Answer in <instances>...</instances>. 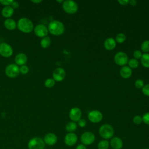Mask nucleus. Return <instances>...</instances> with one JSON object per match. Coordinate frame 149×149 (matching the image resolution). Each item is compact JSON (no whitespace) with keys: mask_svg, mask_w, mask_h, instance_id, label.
I'll use <instances>...</instances> for the list:
<instances>
[{"mask_svg":"<svg viewBox=\"0 0 149 149\" xmlns=\"http://www.w3.org/2000/svg\"><path fill=\"white\" fill-rule=\"evenodd\" d=\"M47 28L48 31L54 36H60L65 31L63 24L59 20H52L50 22Z\"/></svg>","mask_w":149,"mask_h":149,"instance_id":"f257e3e1","label":"nucleus"},{"mask_svg":"<svg viewBox=\"0 0 149 149\" xmlns=\"http://www.w3.org/2000/svg\"><path fill=\"white\" fill-rule=\"evenodd\" d=\"M18 29L24 33H30L34 29V25L31 20L26 17L20 18L17 23Z\"/></svg>","mask_w":149,"mask_h":149,"instance_id":"f03ea898","label":"nucleus"},{"mask_svg":"<svg viewBox=\"0 0 149 149\" xmlns=\"http://www.w3.org/2000/svg\"><path fill=\"white\" fill-rule=\"evenodd\" d=\"M100 136L104 140L112 139L114 135V129L109 124H104L101 125L98 130Z\"/></svg>","mask_w":149,"mask_h":149,"instance_id":"7ed1b4c3","label":"nucleus"},{"mask_svg":"<svg viewBox=\"0 0 149 149\" xmlns=\"http://www.w3.org/2000/svg\"><path fill=\"white\" fill-rule=\"evenodd\" d=\"M62 8L64 11L68 14H74L78 10L77 4L73 1L66 0L63 1Z\"/></svg>","mask_w":149,"mask_h":149,"instance_id":"20e7f679","label":"nucleus"},{"mask_svg":"<svg viewBox=\"0 0 149 149\" xmlns=\"http://www.w3.org/2000/svg\"><path fill=\"white\" fill-rule=\"evenodd\" d=\"M45 143L44 140L38 137L31 139L28 143L29 149H44Z\"/></svg>","mask_w":149,"mask_h":149,"instance_id":"39448f33","label":"nucleus"},{"mask_svg":"<svg viewBox=\"0 0 149 149\" xmlns=\"http://www.w3.org/2000/svg\"><path fill=\"white\" fill-rule=\"evenodd\" d=\"M95 140V136L93 132H85L80 136L81 144L85 146H89L94 143Z\"/></svg>","mask_w":149,"mask_h":149,"instance_id":"423d86ee","label":"nucleus"},{"mask_svg":"<svg viewBox=\"0 0 149 149\" xmlns=\"http://www.w3.org/2000/svg\"><path fill=\"white\" fill-rule=\"evenodd\" d=\"M114 61L116 65L124 66L128 63V56L123 52H118L114 56Z\"/></svg>","mask_w":149,"mask_h":149,"instance_id":"0eeeda50","label":"nucleus"},{"mask_svg":"<svg viewBox=\"0 0 149 149\" xmlns=\"http://www.w3.org/2000/svg\"><path fill=\"white\" fill-rule=\"evenodd\" d=\"M5 74L7 76L10 78H14L17 76L20 73L19 68L17 65L10 64L8 65L5 70Z\"/></svg>","mask_w":149,"mask_h":149,"instance_id":"6e6552de","label":"nucleus"},{"mask_svg":"<svg viewBox=\"0 0 149 149\" xmlns=\"http://www.w3.org/2000/svg\"><path fill=\"white\" fill-rule=\"evenodd\" d=\"M103 115L98 110H92L88 113V120L94 123H97L101 122L102 119Z\"/></svg>","mask_w":149,"mask_h":149,"instance_id":"1a4fd4ad","label":"nucleus"},{"mask_svg":"<svg viewBox=\"0 0 149 149\" xmlns=\"http://www.w3.org/2000/svg\"><path fill=\"white\" fill-rule=\"evenodd\" d=\"M13 49L11 46L6 43L2 42L0 44V55L5 58H8L12 56Z\"/></svg>","mask_w":149,"mask_h":149,"instance_id":"9d476101","label":"nucleus"},{"mask_svg":"<svg viewBox=\"0 0 149 149\" xmlns=\"http://www.w3.org/2000/svg\"><path fill=\"white\" fill-rule=\"evenodd\" d=\"M34 32L37 37L44 38L47 36L48 30L45 25L40 24L36 26V27L34 28Z\"/></svg>","mask_w":149,"mask_h":149,"instance_id":"9b49d317","label":"nucleus"},{"mask_svg":"<svg viewBox=\"0 0 149 149\" xmlns=\"http://www.w3.org/2000/svg\"><path fill=\"white\" fill-rule=\"evenodd\" d=\"M81 115L82 113L81 109L77 107H74L70 110L69 116L72 122H76L81 119Z\"/></svg>","mask_w":149,"mask_h":149,"instance_id":"f8f14e48","label":"nucleus"},{"mask_svg":"<svg viewBox=\"0 0 149 149\" xmlns=\"http://www.w3.org/2000/svg\"><path fill=\"white\" fill-rule=\"evenodd\" d=\"M77 136L74 133H68L64 138L65 144L69 147L74 146L77 143Z\"/></svg>","mask_w":149,"mask_h":149,"instance_id":"ddd939ff","label":"nucleus"},{"mask_svg":"<svg viewBox=\"0 0 149 149\" xmlns=\"http://www.w3.org/2000/svg\"><path fill=\"white\" fill-rule=\"evenodd\" d=\"M66 76V72L65 70L62 68H56L52 73L53 79L56 81H62Z\"/></svg>","mask_w":149,"mask_h":149,"instance_id":"4468645a","label":"nucleus"},{"mask_svg":"<svg viewBox=\"0 0 149 149\" xmlns=\"http://www.w3.org/2000/svg\"><path fill=\"white\" fill-rule=\"evenodd\" d=\"M58 140L57 136L53 133H48L44 136V141L48 146L55 145Z\"/></svg>","mask_w":149,"mask_h":149,"instance_id":"2eb2a0df","label":"nucleus"},{"mask_svg":"<svg viewBox=\"0 0 149 149\" xmlns=\"http://www.w3.org/2000/svg\"><path fill=\"white\" fill-rule=\"evenodd\" d=\"M109 145L113 149H121L123 147V143L119 137H114L111 139Z\"/></svg>","mask_w":149,"mask_h":149,"instance_id":"dca6fc26","label":"nucleus"},{"mask_svg":"<svg viewBox=\"0 0 149 149\" xmlns=\"http://www.w3.org/2000/svg\"><path fill=\"white\" fill-rule=\"evenodd\" d=\"M116 45V42L115 40L112 37H109L107 38L104 42V48L108 51H111L113 49Z\"/></svg>","mask_w":149,"mask_h":149,"instance_id":"f3484780","label":"nucleus"},{"mask_svg":"<svg viewBox=\"0 0 149 149\" xmlns=\"http://www.w3.org/2000/svg\"><path fill=\"white\" fill-rule=\"evenodd\" d=\"M15 62L17 65L23 66L27 61V56L25 54L23 53H19L16 55L15 59Z\"/></svg>","mask_w":149,"mask_h":149,"instance_id":"a211bd4d","label":"nucleus"},{"mask_svg":"<svg viewBox=\"0 0 149 149\" xmlns=\"http://www.w3.org/2000/svg\"><path fill=\"white\" fill-rule=\"evenodd\" d=\"M132 74V70L131 68H130L127 66H122L120 70V74L122 77L123 79H128L129 78Z\"/></svg>","mask_w":149,"mask_h":149,"instance_id":"6ab92c4d","label":"nucleus"},{"mask_svg":"<svg viewBox=\"0 0 149 149\" xmlns=\"http://www.w3.org/2000/svg\"><path fill=\"white\" fill-rule=\"evenodd\" d=\"M4 26L8 30H13L16 28L17 24L13 19L8 18L4 21Z\"/></svg>","mask_w":149,"mask_h":149,"instance_id":"aec40b11","label":"nucleus"},{"mask_svg":"<svg viewBox=\"0 0 149 149\" xmlns=\"http://www.w3.org/2000/svg\"><path fill=\"white\" fill-rule=\"evenodd\" d=\"M2 15L7 19L10 18L11 17L13 13H14V9L10 6H5L2 10Z\"/></svg>","mask_w":149,"mask_h":149,"instance_id":"412c9836","label":"nucleus"},{"mask_svg":"<svg viewBox=\"0 0 149 149\" xmlns=\"http://www.w3.org/2000/svg\"><path fill=\"white\" fill-rule=\"evenodd\" d=\"M77 124L74 122H68L65 126L66 130L69 133H73L77 129Z\"/></svg>","mask_w":149,"mask_h":149,"instance_id":"4be33fe9","label":"nucleus"},{"mask_svg":"<svg viewBox=\"0 0 149 149\" xmlns=\"http://www.w3.org/2000/svg\"><path fill=\"white\" fill-rule=\"evenodd\" d=\"M141 63L142 65L146 68H149V54L144 53L141 58Z\"/></svg>","mask_w":149,"mask_h":149,"instance_id":"5701e85b","label":"nucleus"},{"mask_svg":"<svg viewBox=\"0 0 149 149\" xmlns=\"http://www.w3.org/2000/svg\"><path fill=\"white\" fill-rule=\"evenodd\" d=\"M51 41L49 37H45L42 38L40 41V45L43 48H47L49 47Z\"/></svg>","mask_w":149,"mask_h":149,"instance_id":"b1692460","label":"nucleus"},{"mask_svg":"<svg viewBox=\"0 0 149 149\" xmlns=\"http://www.w3.org/2000/svg\"><path fill=\"white\" fill-rule=\"evenodd\" d=\"M109 143L107 140H102L100 141L97 144L98 149H108Z\"/></svg>","mask_w":149,"mask_h":149,"instance_id":"393cba45","label":"nucleus"},{"mask_svg":"<svg viewBox=\"0 0 149 149\" xmlns=\"http://www.w3.org/2000/svg\"><path fill=\"white\" fill-rule=\"evenodd\" d=\"M127 63L129 65V67L130 68H132V69H136V68H138L139 65V61L134 58L130 59V60H129Z\"/></svg>","mask_w":149,"mask_h":149,"instance_id":"a878e982","label":"nucleus"},{"mask_svg":"<svg viewBox=\"0 0 149 149\" xmlns=\"http://www.w3.org/2000/svg\"><path fill=\"white\" fill-rule=\"evenodd\" d=\"M141 49L145 53L149 52V40H145L142 42Z\"/></svg>","mask_w":149,"mask_h":149,"instance_id":"bb28decb","label":"nucleus"},{"mask_svg":"<svg viewBox=\"0 0 149 149\" xmlns=\"http://www.w3.org/2000/svg\"><path fill=\"white\" fill-rule=\"evenodd\" d=\"M126 40V36L123 33H119L116 35L115 41L118 43H123Z\"/></svg>","mask_w":149,"mask_h":149,"instance_id":"cd10ccee","label":"nucleus"},{"mask_svg":"<svg viewBox=\"0 0 149 149\" xmlns=\"http://www.w3.org/2000/svg\"><path fill=\"white\" fill-rule=\"evenodd\" d=\"M55 81L53 79L49 78L45 81L44 85L47 88H51L55 85Z\"/></svg>","mask_w":149,"mask_h":149,"instance_id":"c85d7f7f","label":"nucleus"},{"mask_svg":"<svg viewBox=\"0 0 149 149\" xmlns=\"http://www.w3.org/2000/svg\"><path fill=\"white\" fill-rule=\"evenodd\" d=\"M134 86L137 88H142L144 86V81L141 79H137L135 81Z\"/></svg>","mask_w":149,"mask_h":149,"instance_id":"c756f323","label":"nucleus"},{"mask_svg":"<svg viewBox=\"0 0 149 149\" xmlns=\"http://www.w3.org/2000/svg\"><path fill=\"white\" fill-rule=\"evenodd\" d=\"M133 122L136 125H140L142 122V117L140 115H136L133 118Z\"/></svg>","mask_w":149,"mask_h":149,"instance_id":"7c9ffc66","label":"nucleus"},{"mask_svg":"<svg viewBox=\"0 0 149 149\" xmlns=\"http://www.w3.org/2000/svg\"><path fill=\"white\" fill-rule=\"evenodd\" d=\"M29 69L28 66H27L26 65H23V66H21L20 68H19V71L23 74H27L29 72Z\"/></svg>","mask_w":149,"mask_h":149,"instance_id":"2f4dec72","label":"nucleus"},{"mask_svg":"<svg viewBox=\"0 0 149 149\" xmlns=\"http://www.w3.org/2000/svg\"><path fill=\"white\" fill-rule=\"evenodd\" d=\"M142 92L144 95L149 97V83L144 85L142 88Z\"/></svg>","mask_w":149,"mask_h":149,"instance_id":"473e14b6","label":"nucleus"},{"mask_svg":"<svg viewBox=\"0 0 149 149\" xmlns=\"http://www.w3.org/2000/svg\"><path fill=\"white\" fill-rule=\"evenodd\" d=\"M142 120L145 124L149 125V112H146L143 115Z\"/></svg>","mask_w":149,"mask_h":149,"instance_id":"72a5a7b5","label":"nucleus"},{"mask_svg":"<svg viewBox=\"0 0 149 149\" xmlns=\"http://www.w3.org/2000/svg\"><path fill=\"white\" fill-rule=\"evenodd\" d=\"M142 53L139 50H135L133 54V55L134 58V59H141V56H142Z\"/></svg>","mask_w":149,"mask_h":149,"instance_id":"f704fd0d","label":"nucleus"},{"mask_svg":"<svg viewBox=\"0 0 149 149\" xmlns=\"http://www.w3.org/2000/svg\"><path fill=\"white\" fill-rule=\"evenodd\" d=\"M13 1L12 0H0V3L2 5L5 6H10Z\"/></svg>","mask_w":149,"mask_h":149,"instance_id":"c9c22d12","label":"nucleus"},{"mask_svg":"<svg viewBox=\"0 0 149 149\" xmlns=\"http://www.w3.org/2000/svg\"><path fill=\"white\" fill-rule=\"evenodd\" d=\"M77 124L80 127H84L86 125V120L84 119L81 118L77 121Z\"/></svg>","mask_w":149,"mask_h":149,"instance_id":"e433bc0d","label":"nucleus"},{"mask_svg":"<svg viewBox=\"0 0 149 149\" xmlns=\"http://www.w3.org/2000/svg\"><path fill=\"white\" fill-rule=\"evenodd\" d=\"M118 2L121 5H126L129 3V0H118Z\"/></svg>","mask_w":149,"mask_h":149,"instance_id":"4c0bfd02","label":"nucleus"},{"mask_svg":"<svg viewBox=\"0 0 149 149\" xmlns=\"http://www.w3.org/2000/svg\"><path fill=\"white\" fill-rule=\"evenodd\" d=\"M10 6L13 9H17L19 6V4L16 1H13V2L12 3Z\"/></svg>","mask_w":149,"mask_h":149,"instance_id":"58836bf2","label":"nucleus"},{"mask_svg":"<svg viewBox=\"0 0 149 149\" xmlns=\"http://www.w3.org/2000/svg\"><path fill=\"white\" fill-rule=\"evenodd\" d=\"M75 149H87V147H86V146H85L83 144H80L76 146Z\"/></svg>","mask_w":149,"mask_h":149,"instance_id":"ea45409f","label":"nucleus"},{"mask_svg":"<svg viewBox=\"0 0 149 149\" xmlns=\"http://www.w3.org/2000/svg\"><path fill=\"white\" fill-rule=\"evenodd\" d=\"M129 3H130V5H131L132 6H135L137 3V1L135 0H130V1H129Z\"/></svg>","mask_w":149,"mask_h":149,"instance_id":"a19ab883","label":"nucleus"},{"mask_svg":"<svg viewBox=\"0 0 149 149\" xmlns=\"http://www.w3.org/2000/svg\"><path fill=\"white\" fill-rule=\"evenodd\" d=\"M31 2H33V3H39L41 2L42 1H41V0H35V1H31Z\"/></svg>","mask_w":149,"mask_h":149,"instance_id":"79ce46f5","label":"nucleus"},{"mask_svg":"<svg viewBox=\"0 0 149 149\" xmlns=\"http://www.w3.org/2000/svg\"><path fill=\"white\" fill-rule=\"evenodd\" d=\"M56 2H58V3H63V1H62V0H61V1L56 0Z\"/></svg>","mask_w":149,"mask_h":149,"instance_id":"37998d69","label":"nucleus"},{"mask_svg":"<svg viewBox=\"0 0 149 149\" xmlns=\"http://www.w3.org/2000/svg\"><path fill=\"white\" fill-rule=\"evenodd\" d=\"M146 149H149V148H146Z\"/></svg>","mask_w":149,"mask_h":149,"instance_id":"c03bdc74","label":"nucleus"}]
</instances>
